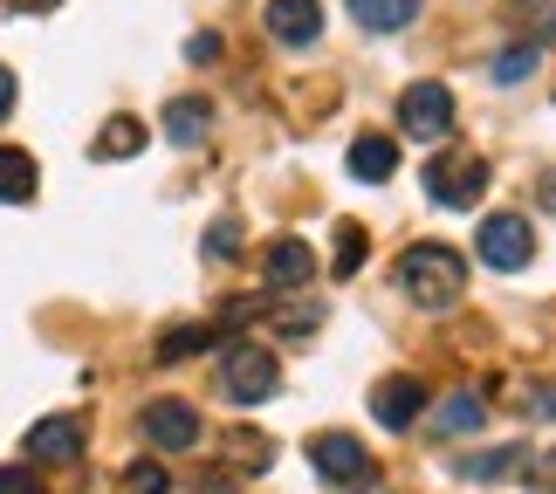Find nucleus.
I'll list each match as a JSON object with an SVG mask.
<instances>
[{
	"label": "nucleus",
	"instance_id": "nucleus-24",
	"mask_svg": "<svg viewBox=\"0 0 556 494\" xmlns=\"http://www.w3.org/2000/svg\"><path fill=\"white\" fill-rule=\"evenodd\" d=\"M316 324H324V309H316V303L309 309H275V330H282V337H309Z\"/></svg>",
	"mask_w": 556,
	"mask_h": 494
},
{
	"label": "nucleus",
	"instance_id": "nucleus-19",
	"mask_svg": "<svg viewBox=\"0 0 556 494\" xmlns=\"http://www.w3.org/2000/svg\"><path fill=\"white\" fill-rule=\"evenodd\" d=\"M138 144H144V124H138V117H111V124L97 131V159H131Z\"/></svg>",
	"mask_w": 556,
	"mask_h": 494
},
{
	"label": "nucleus",
	"instance_id": "nucleus-18",
	"mask_svg": "<svg viewBox=\"0 0 556 494\" xmlns=\"http://www.w3.org/2000/svg\"><path fill=\"white\" fill-rule=\"evenodd\" d=\"M481 413L488 405L475 398V392H454L440 405V419H433V433H446V440H460V433H481Z\"/></svg>",
	"mask_w": 556,
	"mask_h": 494
},
{
	"label": "nucleus",
	"instance_id": "nucleus-14",
	"mask_svg": "<svg viewBox=\"0 0 556 494\" xmlns=\"http://www.w3.org/2000/svg\"><path fill=\"white\" fill-rule=\"evenodd\" d=\"M351 14H357L365 35H399L405 21L419 14V0H351Z\"/></svg>",
	"mask_w": 556,
	"mask_h": 494
},
{
	"label": "nucleus",
	"instance_id": "nucleus-29",
	"mask_svg": "<svg viewBox=\"0 0 556 494\" xmlns=\"http://www.w3.org/2000/svg\"><path fill=\"white\" fill-rule=\"evenodd\" d=\"M536 200H543V206L556 213V165H549V172H543V179H536Z\"/></svg>",
	"mask_w": 556,
	"mask_h": 494
},
{
	"label": "nucleus",
	"instance_id": "nucleus-13",
	"mask_svg": "<svg viewBox=\"0 0 556 494\" xmlns=\"http://www.w3.org/2000/svg\"><path fill=\"white\" fill-rule=\"evenodd\" d=\"M399 172V144L392 138H378V131H365L351 144V179H371V186H384Z\"/></svg>",
	"mask_w": 556,
	"mask_h": 494
},
{
	"label": "nucleus",
	"instance_id": "nucleus-28",
	"mask_svg": "<svg viewBox=\"0 0 556 494\" xmlns=\"http://www.w3.org/2000/svg\"><path fill=\"white\" fill-rule=\"evenodd\" d=\"M0 117H14V69L0 62Z\"/></svg>",
	"mask_w": 556,
	"mask_h": 494
},
{
	"label": "nucleus",
	"instance_id": "nucleus-15",
	"mask_svg": "<svg viewBox=\"0 0 556 494\" xmlns=\"http://www.w3.org/2000/svg\"><path fill=\"white\" fill-rule=\"evenodd\" d=\"M206 131H213V111H206L200 97H179V103H165V138H173V144H200Z\"/></svg>",
	"mask_w": 556,
	"mask_h": 494
},
{
	"label": "nucleus",
	"instance_id": "nucleus-2",
	"mask_svg": "<svg viewBox=\"0 0 556 494\" xmlns=\"http://www.w3.org/2000/svg\"><path fill=\"white\" fill-rule=\"evenodd\" d=\"M275 384H282V364H275V351H262V343H241V337L220 343V392H227L233 405H262V398H275Z\"/></svg>",
	"mask_w": 556,
	"mask_h": 494
},
{
	"label": "nucleus",
	"instance_id": "nucleus-5",
	"mask_svg": "<svg viewBox=\"0 0 556 494\" xmlns=\"http://www.w3.org/2000/svg\"><path fill=\"white\" fill-rule=\"evenodd\" d=\"M309 467L324 474L330 487H371V454H365V440H351V433H316L309 440Z\"/></svg>",
	"mask_w": 556,
	"mask_h": 494
},
{
	"label": "nucleus",
	"instance_id": "nucleus-22",
	"mask_svg": "<svg viewBox=\"0 0 556 494\" xmlns=\"http://www.w3.org/2000/svg\"><path fill=\"white\" fill-rule=\"evenodd\" d=\"M508 21H536V41H556V0H508Z\"/></svg>",
	"mask_w": 556,
	"mask_h": 494
},
{
	"label": "nucleus",
	"instance_id": "nucleus-3",
	"mask_svg": "<svg viewBox=\"0 0 556 494\" xmlns=\"http://www.w3.org/2000/svg\"><path fill=\"white\" fill-rule=\"evenodd\" d=\"M426 192H433L440 206H475L488 192V159H475V152H433V159H426Z\"/></svg>",
	"mask_w": 556,
	"mask_h": 494
},
{
	"label": "nucleus",
	"instance_id": "nucleus-4",
	"mask_svg": "<svg viewBox=\"0 0 556 494\" xmlns=\"http://www.w3.org/2000/svg\"><path fill=\"white\" fill-rule=\"evenodd\" d=\"M475 254H481L495 275H516V268H529V254H536V227H529L522 213H488Z\"/></svg>",
	"mask_w": 556,
	"mask_h": 494
},
{
	"label": "nucleus",
	"instance_id": "nucleus-25",
	"mask_svg": "<svg viewBox=\"0 0 556 494\" xmlns=\"http://www.w3.org/2000/svg\"><path fill=\"white\" fill-rule=\"evenodd\" d=\"M529 69H536V49H508V55L495 62V83H522Z\"/></svg>",
	"mask_w": 556,
	"mask_h": 494
},
{
	"label": "nucleus",
	"instance_id": "nucleus-6",
	"mask_svg": "<svg viewBox=\"0 0 556 494\" xmlns=\"http://www.w3.org/2000/svg\"><path fill=\"white\" fill-rule=\"evenodd\" d=\"M399 131L419 138V144L446 138L454 131V90H446V83H413V90L399 97Z\"/></svg>",
	"mask_w": 556,
	"mask_h": 494
},
{
	"label": "nucleus",
	"instance_id": "nucleus-23",
	"mask_svg": "<svg viewBox=\"0 0 556 494\" xmlns=\"http://www.w3.org/2000/svg\"><path fill=\"white\" fill-rule=\"evenodd\" d=\"M233 248H241V220H213L206 227V254L213 262H233Z\"/></svg>",
	"mask_w": 556,
	"mask_h": 494
},
{
	"label": "nucleus",
	"instance_id": "nucleus-17",
	"mask_svg": "<svg viewBox=\"0 0 556 494\" xmlns=\"http://www.w3.org/2000/svg\"><path fill=\"white\" fill-rule=\"evenodd\" d=\"M516 467H529V446H488V454L460 460V481H502V474H516Z\"/></svg>",
	"mask_w": 556,
	"mask_h": 494
},
{
	"label": "nucleus",
	"instance_id": "nucleus-11",
	"mask_svg": "<svg viewBox=\"0 0 556 494\" xmlns=\"http://www.w3.org/2000/svg\"><path fill=\"white\" fill-rule=\"evenodd\" d=\"M262 275H268V289H303L309 275H316V254L309 241H295V233H282L268 254H262Z\"/></svg>",
	"mask_w": 556,
	"mask_h": 494
},
{
	"label": "nucleus",
	"instance_id": "nucleus-12",
	"mask_svg": "<svg viewBox=\"0 0 556 494\" xmlns=\"http://www.w3.org/2000/svg\"><path fill=\"white\" fill-rule=\"evenodd\" d=\"M35 186H41L35 159L21 152V144H0V206H28V200H35Z\"/></svg>",
	"mask_w": 556,
	"mask_h": 494
},
{
	"label": "nucleus",
	"instance_id": "nucleus-8",
	"mask_svg": "<svg viewBox=\"0 0 556 494\" xmlns=\"http://www.w3.org/2000/svg\"><path fill=\"white\" fill-rule=\"evenodd\" d=\"M371 413L378 426H392V433H405L419 413H426V384L413 371H392V378H378V392H371Z\"/></svg>",
	"mask_w": 556,
	"mask_h": 494
},
{
	"label": "nucleus",
	"instance_id": "nucleus-16",
	"mask_svg": "<svg viewBox=\"0 0 556 494\" xmlns=\"http://www.w3.org/2000/svg\"><path fill=\"white\" fill-rule=\"evenodd\" d=\"M220 324H186V330H165L159 337V364H179V357H192V351H220Z\"/></svg>",
	"mask_w": 556,
	"mask_h": 494
},
{
	"label": "nucleus",
	"instance_id": "nucleus-7",
	"mask_svg": "<svg viewBox=\"0 0 556 494\" xmlns=\"http://www.w3.org/2000/svg\"><path fill=\"white\" fill-rule=\"evenodd\" d=\"M200 413H192L186 398H152L144 405V440L152 446H165V454H186V446H200Z\"/></svg>",
	"mask_w": 556,
	"mask_h": 494
},
{
	"label": "nucleus",
	"instance_id": "nucleus-9",
	"mask_svg": "<svg viewBox=\"0 0 556 494\" xmlns=\"http://www.w3.org/2000/svg\"><path fill=\"white\" fill-rule=\"evenodd\" d=\"M268 35L282 41V49H309L316 35H324V8L316 0H268Z\"/></svg>",
	"mask_w": 556,
	"mask_h": 494
},
{
	"label": "nucleus",
	"instance_id": "nucleus-1",
	"mask_svg": "<svg viewBox=\"0 0 556 494\" xmlns=\"http://www.w3.org/2000/svg\"><path fill=\"white\" fill-rule=\"evenodd\" d=\"M399 289L413 295L419 309H454L460 289H467V262L446 241H419L399 254Z\"/></svg>",
	"mask_w": 556,
	"mask_h": 494
},
{
	"label": "nucleus",
	"instance_id": "nucleus-30",
	"mask_svg": "<svg viewBox=\"0 0 556 494\" xmlns=\"http://www.w3.org/2000/svg\"><path fill=\"white\" fill-rule=\"evenodd\" d=\"M536 413H549V419H556V392H536Z\"/></svg>",
	"mask_w": 556,
	"mask_h": 494
},
{
	"label": "nucleus",
	"instance_id": "nucleus-20",
	"mask_svg": "<svg viewBox=\"0 0 556 494\" xmlns=\"http://www.w3.org/2000/svg\"><path fill=\"white\" fill-rule=\"evenodd\" d=\"M124 494H173V474L159 460H131L124 467Z\"/></svg>",
	"mask_w": 556,
	"mask_h": 494
},
{
	"label": "nucleus",
	"instance_id": "nucleus-26",
	"mask_svg": "<svg viewBox=\"0 0 556 494\" xmlns=\"http://www.w3.org/2000/svg\"><path fill=\"white\" fill-rule=\"evenodd\" d=\"M0 494H41V481L28 467H0Z\"/></svg>",
	"mask_w": 556,
	"mask_h": 494
},
{
	"label": "nucleus",
	"instance_id": "nucleus-31",
	"mask_svg": "<svg viewBox=\"0 0 556 494\" xmlns=\"http://www.w3.org/2000/svg\"><path fill=\"white\" fill-rule=\"evenodd\" d=\"M14 8H35L41 14V8H55V0H14Z\"/></svg>",
	"mask_w": 556,
	"mask_h": 494
},
{
	"label": "nucleus",
	"instance_id": "nucleus-21",
	"mask_svg": "<svg viewBox=\"0 0 556 494\" xmlns=\"http://www.w3.org/2000/svg\"><path fill=\"white\" fill-rule=\"evenodd\" d=\"M337 275H357V268H365V227H357V220H344V227H337V262H330Z\"/></svg>",
	"mask_w": 556,
	"mask_h": 494
},
{
	"label": "nucleus",
	"instance_id": "nucleus-10",
	"mask_svg": "<svg viewBox=\"0 0 556 494\" xmlns=\"http://www.w3.org/2000/svg\"><path fill=\"white\" fill-rule=\"evenodd\" d=\"M83 454V419H35L28 426V460H49V467H70Z\"/></svg>",
	"mask_w": 556,
	"mask_h": 494
},
{
	"label": "nucleus",
	"instance_id": "nucleus-27",
	"mask_svg": "<svg viewBox=\"0 0 556 494\" xmlns=\"http://www.w3.org/2000/svg\"><path fill=\"white\" fill-rule=\"evenodd\" d=\"M213 55H220V41H213V35H192L186 41V62H213Z\"/></svg>",
	"mask_w": 556,
	"mask_h": 494
},
{
	"label": "nucleus",
	"instance_id": "nucleus-32",
	"mask_svg": "<svg viewBox=\"0 0 556 494\" xmlns=\"http://www.w3.org/2000/svg\"><path fill=\"white\" fill-rule=\"evenodd\" d=\"M357 494H378V487H357Z\"/></svg>",
	"mask_w": 556,
	"mask_h": 494
}]
</instances>
